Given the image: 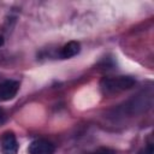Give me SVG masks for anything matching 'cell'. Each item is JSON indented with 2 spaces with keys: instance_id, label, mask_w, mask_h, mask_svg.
<instances>
[{
  "instance_id": "cell-9",
  "label": "cell",
  "mask_w": 154,
  "mask_h": 154,
  "mask_svg": "<svg viewBox=\"0 0 154 154\" xmlns=\"http://www.w3.org/2000/svg\"><path fill=\"white\" fill-rule=\"evenodd\" d=\"M1 117H4V114H2V111L0 109V122H1Z\"/></svg>"
},
{
  "instance_id": "cell-7",
  "label": "cell",
  "mask_w": 154,
  "mask_h": 154,
  "mask_svg": "<svg viewBox=\"0 0 154 154\" xmlns=\"http://www.w3.org/2000/svg\"><path fill=\"white\" fill-rule=\"evenodd\" d=\"M138 154H154V148H153V143L152 142H149V143H147V146L144 147V148H142L140 152H138Z\"/></svg>"
},
{
  "instance_id": "cell-1",
  "label": "cell",
  "mask_w": 154,
  "mask_h": 154,
  "mask_svg": "<svg viewBox=\"0 0 154 154\" xmlns=\"http://www.w3.org/2000/svg\"><path fill=\"white\" fill-rule=\"evenodd\" d=\"M136 81L131 76H117V77H105L102 78L100 87L103 94H116L128 90L135 85Z\"/></svg>"
},
{
  "instance_id": "cell-2",
  "label": "cell",
  "mask_w": 154,
  "mask_h": 154,
  "mask_svg": "<svg viewBox=\"0 0 154 154\" xmlns=\"http://www.w3.org/2000/svg\"><path fill=\"white\" fill-rule=\"evenodd\" d=\"M29 154H54L55 153V146L47 140L38 138L32 141L28 147Z\"/></svg>"
},
{
  "instance_id": "cell-3",
  "label": "cell",
  "mask_w": 154,
  "mask_h": 154,
  "mask_svg": "<svg viewBox=\"0 0 154 154\" xmlns=\"http://www.w3.org/2000/svg\"><path fill=\"white\" fill-rule=\"evenodd\" d=\"M19 90V82L14 79H6L0 82V101L12 100Z\"/></svg>"
},
{
  "instance_id": "cell-4",
  "label": "cell",
  "mask_w": 154,
  "mask_h": 154,
  "mask_svg": "<svg viewBox=\"0 0 154 154\" xmlns=\"http://www.w3.org/2000/svg\"><path fill=\"white\" fill-rule=\"evenodd\" d=\"M1 152L2 154H17L18 142L16 135L12 131H6L1 138Z\"/></svg>"
},
{
  "instance_id": "cell-6",
  "label": "cell",
  "mask_w": 154,
  "mask_h": 154,
  "mask_svg": "<svg viewBox=\"0 0 154 154\" xmlns=\"http://www.w3.org/2000/svg\"><path fill=\"white\" fill-rule=\"evenodd\" d=\"M93 154H116V150L107 147H101V148H97Z\"/></svg>"
},
{
  "instance_id": "cell-8",
  "label": "cell",
  "mask_w": 154,
  "mask_h": 154,
  "mask_svg": "<svg viewBox=\"0 0 154 154\" xmlns=\"http://www.w3.org/2000/svg\"><path fill=\"white\" fill-rule=\"evenodd\" d=\"M4 45V37L0 35V46H2Z\"/></svg>"
},
{
  "instance_id": "cell-5",
  "label": "cell",
  "mask_w": 154,
  "mask_h": 154,
  "mask_svg": "<svg viewBox=\"0 0 154 154\" xmlns=\"http://www.w3.org/2000/svg\"><path fill=\"white\" fill-rule=\"evenodd\" d=\"M81 51V45L77 41H70L66 45L63 46L61 51H60V57L63 59H70L75 55H77Z\"/></svg>"
}]
</instances>
